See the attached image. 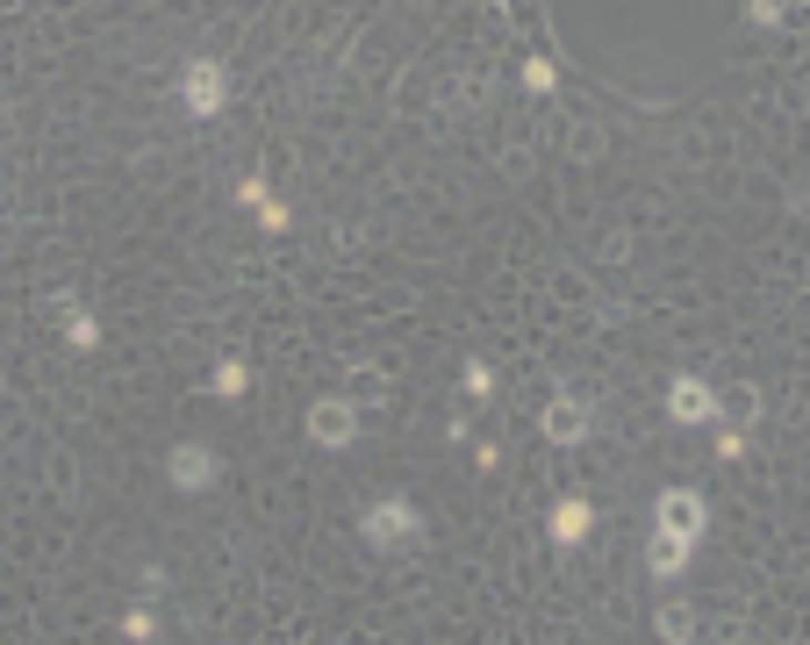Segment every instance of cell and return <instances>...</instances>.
Segmentation results:
<instances>
[{
	"label": "cell",
	"instance_id": "6da1fadb",
	"mask_svg": "<svg viewBox=\"0 0 810 645\" xmlns=\"http://www.w3.org/2000/svg\"><path fill=\"white\" fill-rule=\"evenodd\" d=\"M359 538H366L373 552H409V545L423 538V516H417V502H409V495H380L373 510L359 516Z\"/></svg>",
	"mask_w": 810,
	"mask_h": 645
},
{
	"label": "cell",
	"instance_id": "7a4b0ae2",
	"mask_svg": "<svg viewBox=\"0 0 810 645\" xmlns=\"http://www.w3.org/2000/svg\"><path fill=\"white\" fill-rule=\"evenodd\" d=\"M223 101H230V72L216 65V58H187L180 65V108H187L194 122L223 115Z\"/></svg>",
	"mask_w": 810,
	"mask_h": 645
},
{
	"label": "cell",
	"instance_id": "3957f363",
	"mask_svg": "<svg viewBox=\"0 0 810 645\" xmlns=\"http://www.w3.org/2000/svg\"><path fill=\"white\" fill-rule=\"evenodd\" d=\"M165 481H173V495H208V488L223 481V459L208 452L202 438H187V444L165 452Z\"/></svg>",
	"mask_w": 810,
	"mask_h": 645
},
{
	"label": "cell",
	"instance_id": "277c9868",
	"mask_svg": "<svg viewBox=\"0 0 810 645\" xmlns=\"http://www.w3.org/2000/svg\"><path fill=\"white\" fill-rule=\"evenodd\" d=\"M667 417H675L681 430H710L717 417H725V402L710 395V380L681 373V380H667Z\"/></svg>",
	"mask_w": 810,
	"mask_h": 645
},
{
	"label": "cell",
	"instance_id": "5b68a950",
	"mask_svg": "<svg viewBox=\"0 0 810 645\" xmlns=\"http://www.w3.org/2000/svg\"><path fill=\"white\" fill-rule=\"evenodd\" d=\"M351 438H359V409H351L345 395H324V402H309V444H324V452H345Z\"/></svg>",
	"mask_w": 810,
	"mask_h": 645
},
{
	"label": "cell",
	"instance_id": "8992f818",
	"mask_svg": "<svg viewBox=\"0 0 810 645\" xmlns=\"http://www.w3.org/2000/svg\"><path fill=\"white\" fill-rule=\"evenodd\" d=\"M653 524H667V531H681V538H703L710 510H703L696 488H660V502H653Z\"/></svg>",
	"mask_w": 810,
	"mask_h": 645
},
{
	"label": "cell",
	"instance_id": "52a82bcc",
	"mask_svg": "<svg viewBox=\"0 0 810 645\" xmlns=\"http://www.w3.org/2000/svg\"><path fill=\"white\" fill-rule=\"evenodd\" d=\"M689 552H696V538H681V531L653 524V538H646V566H653L660 581H675L681 566H689Z\"/></svg>",
	"mask_w": 810,
	"mask_h": 645
},
{
	"label": "cell",
	"instance_id": "ba28073f",
	"mask_svg": "<svg viewBox=\"0 0 810 645\" xmlns=\"http://www.w3.org/2000/svg\"><path fill=\"white\" fill-rule=\"evenodd\" d=\"M545 438H553V444H581V438H588V402L553 395V402H545Z\"/></svg>",
	"mask_w": 810,
	"mask_h": 645
},
{
	"label": "cell",
	"instance_id": "9c48e42d",
	"mask_svg": "<svg viewBox=\"0 0 810 645\" xmlns=\"http://www.w3.org/2000/svg\"><path fill=\"white\" fill-rule=\"evenodd\" d=\"M545 531H553V545H581V538L595 531V510L581 495H567V502H553V516H545Z\"/></svg>",
	"mask_w": 810,
	"mask_h": 645
},
{
	"label": "cell",
	"instance_id": "30bf717a",
	"mask_svg": "<svg viewBox=\"0 0 810 645\" xmlns=\"http://www.w3.org/2000/svg\"><path fill=\"white\" fill-rule=\"evenodd\" d=\"M58 309H65V345L72 351H94L101 345V322H94V309H80V295H58Z\"/></svg>",
	"mask_w": 810,
	"mask_h": 645
},
{
	"label": "cell",
	"instance_id": "8fae6325",
	"mask_svg": "<svg viewBox=\"0 0 810 645\" xmlns=\"http://www.w3.org/2000/svg\"><path fill=\"white\" fill-rule=\"evenodd\" d=\"M208 388H216V395H230V402H237V395L252 388V366H244V359H223L216 373H208Z\"/></svg>",
	"mask_w": 810,
	"mask_h": 645
},
{
	"label": "cell",
	"instance_id": "7c38bea8",
	"mask_svg": "<svg viewBox=\"0 0 810 645\" xmlns=\"http://www.w3.org/2000/svg\"><path fill=\"white\" fill-rule=\"evenodd\" d=\"M122 638H130V645H151V638H158V617H151V603L122 610Z\"/></svg>",
	"mask_w": 810,
	"mask_h": 645
},
{
	"label": "cell",
	"instance_id": "4fadbf2b",
	"mask_svg": "<svg viewBox=\"0 0 810 645\" xmlns=\"http://www.w3.org/2000/svg\"><path fill=\"white\" fill-rule=\"evenodd\" d=\"M660 638H667V645H689V638H696V617H689L681 603H667V610H660Z\"/></svg>",
	"mask_w": 810,
	"mask_h": 645
},
{
	"label": "cell",
	"instance_id": "5bb4252c",
	"mask_svg": "<svg viewBox=\"0 0 810 645\" xmlns=\"http://www.w3.org/2000/svg\"><path fill=\"white\" fill-rule=\"evenodd\" d=\"M553 86H560L553 58H524V94H553Z\"/></svg>",
	"mask_w": 810,
	"mask_h": 645
},
{
	"label": "cell",
	"instance_id": "9a60e30c",
	"mask_svg": "<svg viewBox=\"0 0 810 645\" xmlns=\"http://www.w3.org/2000/svg\"><path fill=\"white\" fill-rule=\"evenodd\" d=\"M466 395H473V402H488V395H495V366H488V359H466Z\"/></svg>",
	"mask_w": 810,
	"mask_h": 645
},
{
	"label": "cell",
	"instance_id": "2e32d148",
	"mask_svg": "<svg viewBox=\"0 0 810 645\" xmlns=\"http://www.w3.org/2000/svg\"><path fill=\"white\" fill-rule=\"evenodd\" d=\"M266 202H273L266 173H244V180H237V208H266Z\"/></svg>",
	"mask_w": 810,
	"mask_h": 645
},
{
	"label": "cell",
	"instance_id": "e0dca14e",
	"mask_svg": "<svg viewBox=\"0 0 810 645\" xmlns=\"http://www.w3.org/2000/svg\"><path fill=\"white\" fill-rule=\"evenodd\" d=\"M717 459H746V438H739L725 417H717Z\"/></svg>",
	"mask_w": 810,
	"mask_h": 645
},
{
	"label": "cell",
	"instance_id": "ac0fdd59",
	"mask_svg": "<svg viewBox=\"0 0 810 645\" xmlns=\"http://www.w3.org/2000/svg\"><path fill=\"white\" fill-rule=\"evenodd\" d=\"M782 14H789L782 0H753V22H760V29H782Z\"/></svg>",
	"mask_w": 810,
	"mask_h": 645
}]
</instances>
